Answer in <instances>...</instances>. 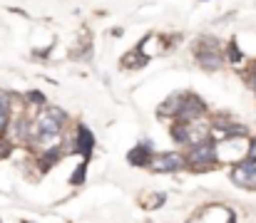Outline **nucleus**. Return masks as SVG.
<instances>
[{
	"label": "nucleus",
	"mask_w": 256,
	"mask_h": 223,
	"mask_svg": "<svg viewBox=\"0 0 256 223\" xmlns=\"http://www.w3.org/2000/svg\"><path fill=\"white\" fill-rule=\"evenodd\" d=\"M10 124V99L5 92H0V132H5Z\"/></svg>",
	"instance_id": "9b49d317"
},
{
	"label": "nucleus",
	"mask_w": 256,
	"mask_h": 223,
	"mask_svg": "<svg viewBox=\"0 0 256 223\" xmlns=\"http://www.w3.org/2000/svg\"><path fill=\"white\" fill-rule=\"evenodd\" d=\"M216 156H219L216 142L212 137H206V139H202V142H196V144L189 147V151H186V164L192 169H196V171H206V169H212V164H214Z\"/></svg>",
	"instance_id": "7ed1b4c3"
},
{
	"label": "nucleus",
	"mask_w": 256,
	"mask_h": 223,
	"mask_svg": "<svg viewBox=\"0 0 256 223\" xmlns=\"http://www.w3.org/2000/svg\"><path fill=\"white\" fill-rule=\"evenodd\" d=\"M85 176H87V161H82V164H80V166L75 169V174H72V179H70V181H72V186H78V184H82V181H85Z\"/></svg>",
	"instance_id": "ddd939ff"
},
{
	"label": "nucleus",
	"mask_w": 256,
	"mask_h": 223,
	"mask_svg": "<svg viewBox=\"0 0 256 223\" xmlns=\"http://www.w3.org/2000/svg\"><path fill=\"white\" fill-rule=\"evenodd\" d=\"M204 112H206V104H204V99H199L196 94H184V99H182V107H179V112H176V122H182V124H194L196 119H202L204 117Z\"/></svg>",
	"instance_id": "39448f33"
},
{
	"label": "nucleus",
	"mask_w": 256,
	"mask_h": 223,
	"mask_svg": "<svg viewBox=\"0 0 256 223\" xmlns=\"http://www.w3.org/2000/svg\"><path fill=\"white\" fill-rule=\"evenodd\" d=\"M232 179L234 184L244 186V189H256V159H244L232 169Z\"/></svg>",
	"instance_id": "423d86ee"
},
{
	"label": "nucleus",
	"mask_w": 256,
	"mask_h": 223,
	"mask_svg": "<svg viewBox=\"0 0 256 223\" xmlns=\"http://www.w3.org/2000/svg\"><path fill=\"white\" fill-rule=\"evenodd\" d=\"M152 156H154L152 154V142H142V144H137L127 154V159H130L132 166H150V159Z\"/></svg>",
	"instance_id": "6e6552de"
},
{
	"label": "nucleus",
	"mask_w": 256,
	"mask_h": 223,
	"mask_svg": "<svg viewBox=\"0 0 256 223\" xmlns=\"http://www.w3.org/2000/svg\"><path fill=\"white\" fill-rule=\"evenodd\" d=\"M226 57L232 60V62H242L244 57H242V52H239V47H236V42L232 40L229 45H226Z\"/></svg>",
	"instance_id": "4468645a"
},
{
	"label": "nucleus",
	"mask_w": 256,
	"mask_h": 223,
	"mask_svg": "<svg viewBox=\"0 0 256 223\" xmlns=\"http://www.w3.org/2000/svg\"><path fill=\"white\" fill-rule=\"evenodd\" d=\"M184 166H189L184 154L164 151V154H154V156L150 159V166H147V169H152V171H157V174H172V171H182Z\"/></svg>",
	"instance_id": "20e7f679"
},
{
	"label": "nucleus",
	"mask_w": 256,
	"mask_h": 223,
	"mask_svg": "<svg viewBox=\"0 0 256 223\" xmlns=\"http://www.w3.org/2000/svg\"><path fill=\"white\" fill-rule=\"evenodd\" d=\"M140 50H142V45L134 47L130 55H124L122 57V67H142V65H147V55H140Z\"/></svg>",
	"instance_id": "9d476101"
},
{
	"label": "nucleus",
	"mask_w": 256,
	"mask_h": 223,
	"mask_svg": "<svg viewBox=\"0 0 256 223\" xmlns=\"http://www.w3.org/2000/svg\"><path fill=\"white\" fill-rule=\"evenodd\" d=\"M202 42L196 45V62L202 70L206 72H216L224 67L226 62V55L219 50V40L216 37H199Z\"/></svg>",
	"instance_id": "f03ea898"
},
{
	"label": "nucleus",
	"mask_w": 256,
	"mask_h": 223,
	"mask_svg": "<svg viewBox=\"0 0 256 223\" xmlns=\"http://www.w3.org/2000/svg\"><path fill=\"white\" fill-rule=\"evenodd\" d=\"M28 132H30V124L25 122V117H20V119H18V139L28 137Z\"/></svg>",
	"instance_id": "dca6fc26"
},
{
	"label": "nucleus",
	"mask_w": 256,
	"mask_h": 223,
	"mask_svg": "<svg viewBox=\"0 0 256 223\" xmlns=\"http://www.w3.org/2000/svg\"><path fill=\"white\" fill-rule=\"evenodd\" d=\"M92 147H94L92 132L87 129L85 124H80V127H78V139H75V147H72V151L82 154V156H85V161H87V159H90V154H92Z\"/></svg>",
	"instance_id": "0eeeda50"
},
{
	"label": "nucleus",
	"mask_w": 256,
	"mask_h": 223,
	"mask_svg": "<svg viewBox=\"0 0 256 223\" xmlns=\"http://www.w3.org/2000/svg\"><path fill=\"white\" fill-rule=\"evenodd\" d=\"M65 122H68V114L60 107H45L38 114V119H35V134H38V139H42V142L55 139L62 132Z\"/></svg>",
	"instance_id": "f257e3e1"
},
{
	"label": "nucleus",
	"mask_w": 256,
	"mask_h": 223,
	"mask_svg": "<svg viewBox=\"0 0 256 223\" xmlns=\"http://www.w3.org/2000/svg\"><path fill=\"white\" fill-rule=\"evenodd\" d=\"M8 154H10V144L5 139H0V159H5Z\"/></svg>",
	"instance_id": "f3484780"
},
{
	"label": "nucleus",
	"mask_w": 256,
	"mask_h": 223,
	"mask_svg": "<svg viewBox=\"0 0 256 223\" xmlns=\"http://www.w3.org/2000/svg\"><path fill=\"white\" fill-rule=\"evenodd\" d=\"M45 99H48V97H45L42 92H35V89H32V92H28V102H32V104H38V107H42V104H45Z\"/></svg>",
	"instance_id": "2eb2a0df"
},
{
	"label": "nucleus",
	"mask_w": 256,
	"mask_h": 223,
	"mask_svg": "<svg viewBox=\"0 0 256 223\" xmlns=\"http://www.w3.org/2000/svg\"><path fill=\"white\" fill-rule=\"evenodd\" d=\"M182 99H184V94H172L170 99L157 109V114H160V117H176V112H179V107H182Z\"/></svg>",
	"instance_id": "1a4fd4ad"
},
{
	"label": "nucleus",
	"mask_w": 256,
	"mask_h": 223,
	"mask_svg": "<svg viewBox=\"0 0 256 223\" xmlns=\"http://www.w3.org/2000/svg\"><path fill=\"white\" fill-rule=\"evenodd\" d=\"M58 159H60V149H50V151H45V154H42V161H40V166L48 171V169H50V166H52Z\"/></svg>",
	"instance_id": "f8f14e48"
}]
</instances>
